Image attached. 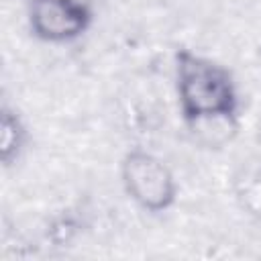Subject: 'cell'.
Returning a JSON list of instances; mask_svg holds the SVG:
<instances>
[{"mask_svg": "<svg viewBox=\"0 0 261 261\" xmlns=\"http://www.w3.org/2000/svg\"><path fill=\"white\" fill-rule=\"evenodd\" d=\"M29 31L43 43L63 45L84 37L94 22V8L86 0H31Z\"/></svg>", "mask_w": 261, "mask_h": 261, "instance_id": "cell-3", "label": "cell"}, {"mask_svg": "<svg viewBox=\"0 0 261 261\" xmlns=\"http://www.w3.org/2000/svg\"><path fill=\"white\" fill-rule=\"evenodd\" d=\"M120 181L126 196L151 214L169 210L177 200V181L169 165L155 153L139 147L124 153Z\"/></svg>", "mask_w": 261, "mask_h": 261, "instance_id": "cell-2", "label": "cell"}, {"mask_svg": "<svg viewBox=\"0 0 261 261\" xmlns=\"http://www.w3.org/2000/svg\"><path fill=\"white\" fill-rule=\"evenodd\" d=\"M173 71L177 108L186 124L196 126L210 120L237 122L241 110L239 90L224 65L181 47L173 55Z\"/></svg>", "mask_w": 261, "mask_h": 261, "instance_id": "cell-1", "label": "cell"}, {"mask_svg": "<svg viewBox=\"0 0 261 261\" xmlns=\"http://www.w3.org/2000/svg\"><path fill=\"white\" fill-rule=\"evenodd\" d=\"M27 143H29V130H27L22 116L18 114V110L4 104L0 110V161L2 165L4 167L14 165L20 159Z\"/></svg>", "mask_w": 261, "mask_h": 261, "instance_id": "cell-4", "label": "cell"}]
</instances>
